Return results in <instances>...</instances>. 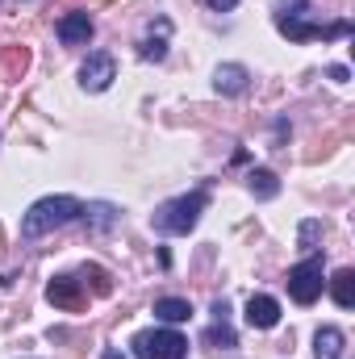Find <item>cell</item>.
I'll use <instances>...</instances> for the list:
<instances>
[{
    "label": "cell",
    "instance_id": "obj_1",
    "mask_svg": "<svg viewBox=\"0 0 355 359\" xmlns=\"http://www.w3.org/2000/svg\"><path fill=\"white\" fill-rule=\"evenodd\" d=\"M80 217H84V201H76V196H42V201H34V205L25 209L21 234H25V238H42V234L63 230V226H72V222H80Z\"/></svg>",
    "mask_w": 355,
    "mask_h": 359
},
{
    "label": "cell",
    "instance_id": "obj_2",
    "mask_svg": "<svg viewBox=\"0 0 355 359\" xmlns=\"http://www.w3.org/2000/svg\"><path fill=\"white\" fill-rule=\"evenodd\" d=\"M205 209H209V192L196 188V192H184V196L163 201V205L155 209L151 226H155L159 234H188V230H196V222H201Z\"/></svg>",
    "mask_w": 355,
    "mask_h": 359
},
{
    "label": "cell",
    "instance_id": "obj_3",
    "mask_svg": "<svg viewBox=\"0 0 355 359\" xmlns=\"http://www.w3.org/2000/svg\"><path fill=\"white\" fill-rule=\"evenodd\" d=\"M322 288H326V268H322V255L314 251V255H305L297 268L288 271V297L297 305H314L322 297Z\"/></svg>",
    "mask_w": 355,
    "mask_h": 359
},
{
    "label": "cell",
    "instance_id": "obj_4",
    "mask_svg": "<svg viewBox=\"0 0 355 359\" xmlns=\"http://www.w3.org/2000/svg\"><path fill=\"white\" fill-rule=\"evenodd\" d=\"M134 359H184L188 355V339L180 330H142L134 334Z\"/></svg>",
    "mask_w": 355,
    "mask_h": 359
},
{
    "label": "cell",
    "instance_id": "obj_5",
    "mask_svg": "<svg viewBox=\"0 0 355 359\" xmlns=\"http://www.w3.org/2000/svg\"><path fill=\"white\" fill-rule=\"evenodd\" d=\"M46 301H51L55 309H67V313H76V309L88 305V297H84V288H80L76 276H55V280L46 284Z\"/></svg>",
    "mask_w": 355,
    "mask_h": 359
},
{
    "label": "cell",
    "instance_id": "obj_6",
    "mask_svg": "<svg viewBox=\"0 0 355 359\" xmlns=\"http://www.w3.org/2000/svg\"><path fill=\"white\" fill-rule=\"evenodd\" d=\"M117 80V63H113V55H88V63L80 67V88L84 92H105L109 84Z\"/></svg>",
    "mask_w": 355,
    "mask_h": 359
},
{
    "label": "cell",
    "instance_id": "obj_7",
    "mask_svg": "<svg viewBox=\"0 0 355 359\" xmlns=\"http://www.w3.org/2000/svg\"><path fill=\"white\" fill-rule=\"evenodd\" d=\"M168 38H172V21H168V17L147 21V29H142V38H138V55H142L147 63H159V59L168 55Z\"/></svg>",
    "mask_w": 355,
    "mask_h": 359
},
{
    "label": "cell",
    "instance_id": "obj_8",
    "mask_svg": "<svg viewBox=\"0 0 355 359\" xmlns=\"http://www.w3.org/2000/svg\"><path fill=\"white\" fill-rule=\"evenodd\" d=\"M92 34H96V25H92L88 13H63L59 17V42L63 46H88Z\"/></svg>",
    "mask_w": 355,
    "mask_h": 359
},
{
    "label": "cell",
    "instance_id": "obj_9",
    "mask_svg": "<svg viewBox=\"0 0 355 359\" xmlns=\"http://www.w3.org/2000/svg\"><path fill=\"white\" fill-rule=\"evenodd\" d=\"M247 326H251V330H272V326H280V301L267 297V292H255V297L247 301Z\"/></svg>",
    "mask_w": 355,
    "mask_h": 359
},
{
    "label": "cell",
    "instance_id": "obj_10",
    "mask_svg": "<svg viewBox=\"0 0 355 359\" xmlns=\"http://www.w3.org/2000/svg\"><path fill=\"white\" fill-rule=\"evenodd\" d=\"M213 88L222 92V96H243V92L251 88V72L243 63H222L213 72Z\"/></svg>",
    "mask_w": 355,
    "mask_h": 359
},
{
    "label": "cell",
    "instance_id": "obj_11",
    "mask_svg": "<svg viewBox=\"0 0 355 359\" xmlns=\"http://www.w3.org/2000/svg\"><path fill=\"white\" fill-rule=\"evenodd\" d=\"M343 347H347V334L339 326H322L314 334V355L318 359H343Z\"/></svg>",
    "mask_w": 355,
    "mask_h": 359
},
{
    "label": "cell",
    "instance_id": "obj_12",
    "mask_svg": "<svg viewBox=\"0 0 355 359\" xmlns=\"http://www.w3.org/2000/svg\"><path fill=\"white\" fill-rule=\"evenodd\" d=\"M84 217H88V230L105 234V230H113L121 222V209L109 205V201H96V205H84Z\"/></svg>",
    "mask_w": 355,
    "mask_h": 359
},
{
    "label": "cell",
    "instance_id": "obj_13",
    "mask_svg": "<svg viewBox=\"0 0 355 359\" xmlns=\"http://www.w3.org/2000/svg\"><path fill=\"white\" fill-rule=\"evenodd\" d=\"M326 284H330L335 305H339V309H351V305H355V268H339Z\"/></svg>",
    "mask_w": 355,
    "mask_h": 359
},
{
    "label": "cell",
    "instance_id": "obj_14",
    "mask_svg": "<svg viewBox=\"0 0 355 359\" xmlns=\"http://www.w3.org/2000/svg\"><path fill=\"white\" fill-rule=\"evenodd\" d=\"M155 318L168 322V326H180V322L192 318V305L184 297H163V301H155Z\"/></svg>",
    "mask_w": 355,
    "mask_h": 359
},
{
    "label": "cell",
    "instance_id": "obj_15",
    "mask_svg": "<svg viewBox=\"0 0 355 359\" xmlns=\"http://www.w3.org/2000/svg\"><path fill=\"white\" fill-rule=\"evenodd\" d=\"M0 67H4L8 80H21L25 67H29V50H25V46H4V50H0Z\"/></svg>",
    "mask_w": 355,
    "mask_h": 359
},
{
    "label": "cell",
    "instance_id": "obj_16",
    "mask_svg": "<svg viewBox=\"0 0 355 359\" xmlns=\"http://www.w3.org/2000/svg\"><path fill=\"white\" fill-rule=\"evenodd\" d=\"M247 184H251V192H255L260 201H272V196L280 192V180H276V172H267V168H255V172L247 176Z\"/></svg>",
    "mask_w": 355,
    "mask_h": 359
},
{
    "label": "cell",
    "instance_id": "obj_17",
    "mask_svg": "<svg viewBox=\"0 0 355 359\" xmlns=\"http://www.w3.org/2000/svg\"><path fill=\"white\" fill-rule=\"evenodd\" d=\"M205 343H209V347H222V351H234V347H239V334L226 326V318H217V322L205 330Z\"/></svg>",
    "mask_w": 355,
    "mask_h": 359
},
{
    "label": "cell",
    "instance_id": "obj_18",
    "mask_svg": "<svg viewBox=\"0 0 355 359\" xmlns=\"http://www.w3.org/2000/svg\"><path fill=\"white\" fill-rule=\"evenodd\" d=\"M318 238H322V222H301V230H297V247L305 251V255H314L318 251Z\"/></svg>",
    "mask_w": 355,
    "mask_h": 359
},
{
    "label": "cell",
    "instance_id": "obj_19",
    "mask_svg": "<svg viewBox=\"0 0 355 359\" xmlns=\"http://www.w3.org/2000/svg\"><path fill=\"white\" fill-rule=\"evenodd\" d=\"M84 280H92V292H96V297H109V292H113V276L105 268H96V264L84 268Z\"/></svg>",
    "mask_w": 355,
    "mask_h": 359
},
{
    "label": "cell",
    "instance_id": "obj_20",
    "mask_svg": "<svg viewBox=\"0 0 355 359\" xmlns=\"http://www.w3.org/2000/svg\"><path fill=\"white\" fill-rule=\"evenodd\" d=\"M305 17V0H276V21H293Z\"/></svg>",
    "mask_w": 355,
    "mask_h": 359
},
{
    "label": "cell",
    "instance_id": "obj_21",
    "mask_svg": "<svg viewBox=\"0 0 355 359\" xmlns=\"http://www.w3.org/2000/svg\"><path fill=\"white\" fill-rule=\"evenodd\" d=\"M205 4H209V8H213V13H230V8H234V4H239V0H205Z\"/></svg>",
    "mask_w": 355,
    "mask_h": 359
},
{
    "label": "cell",
    "instance_id": "obj_22",
    "mask_svg": "<svg viewBox=\"0 0 355 359\" xmlns=\"http://www.w3.org/2000/svg\"><path fill=\"white\" fill-rule=\"evenodd\" d=\"M105 359H126V355H117V351H105Z\"/></svg>",
    "mask_w": 355,
    "mask_h": 359
},
{
    "label": "cell",
    "instance_id": "obj_23",
    "mask_svg": "<svg viewBox=\"0 0 355 359\" xmlns=\"http://www.w3.org/2000/svg\"><path fill=\"white\" fill-rule=\"evenodd\" d=\"M0 255H4V230H0Z\"/></svg>",
    "mask_w": 355,
    "mask_h": 359
}]
</instances>
